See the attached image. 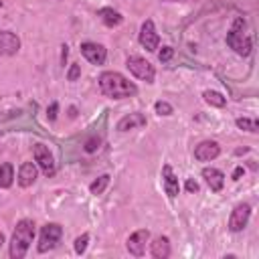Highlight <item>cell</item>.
Listing matches in <instances>:
<instances>
[{
  "mask_svg": "<svg viewBox=\"0 0 259 259\" xmlns=\"http://www.w3.org/2000/svg\"><path fill=\"white\" fill-rule=\"evenodd\" d=\"M99 89L103 91V95L111 97V99H123V97H134L138 93V87L125 79L121 73L117 71H105L99 75Z\"/></svg>",
  "mask_w": 259,
  "mask_h": 259,
  "instance_id": "1",
  "label": "cell"
},
{
  "mask_svg": "<svg viewBox=\"0 0 259 259\" xmlns=\"http://www.w3.org/2000/svg\"><path fill=\"white\" fill-rule=\"evenodd\" d=\"M34 239V223L28 219L18 221L14 233H12V241H10V257L12 259H22L30 247Z\"/></svg>",
  "mask_w": 259,
  "mask_h": 259,
  "instance_id": "2",
  "label": "cell"
},
{
  "mask_svg": "<svg viewBox=\"0 0 259 259\" xmlns=\"http://www.w3.org/2000/svg\"><path fill=\"white\" fill-rule=\"evenodd\" d=\"M243 26H245L243 18H237V20L233 22V28H231L229 34H227V45H229L237 55H241V57H245V55L251 53V38L243 32Z\"/></svg>",
  "mask_w": 259,
  "mask_h": 259,
  "instance_id": "3",
  "label": "cell"
},
{
  "mask_svg": "<svg viewBox=\"0 0 259 259\" xmlns=\"http://www.w3.org/2000/svg\"><path fill=\"white\" fill-rule=\"evenodd\" d=\"M125 67H127V69H130V73H132V75H136L138 79H142V81H146V83H154V77H156L154 65H152V63H148L144 57H138V55L127 57Z\"/></svg>",
  "mask_w": 259,
  "mask_h": 259,
  "instance_id": "4",
  "label": "cell"
},
{
  "mask_svg": "<svg viewBox=\"0 0 259 259\" xmlns=\"http://www.w3.org/2000/svg\"><path fill=\"white\" fill-rule=\"evenodd\" d=\"M61 237H63V229H61V225H57V223H49V225H45L42 231H40L38 247H36L38 253H47V251L55 249L57 243L61 241Z\"/></svg>",
  "mask_w": 259,
  "mask_h": 259,
  "instance_id": "5",
  "label": "cell"
},
{
  "mask_svg": "<svg viewBox=\"0 0 259 259\" xmlns=\"http://www.w3.org/2000/svg\"><path fill=\"white\" fill-rule=\"evenodd\" d=\"M32 152H34V160H36V164L40 166V170H42L47 176H53L57 168H55V160H53V154L49 152V148H47L45 144H34Z\"/></svg>",
  "mask_w": 259,
  "mask_h": 259,
  "instance_id": "6",
  "label": "cell"
},
{
  "mask_svg": "<svg viewBox=\"0 0 259 259\" xmlns=\"http://www.w3.org/2000/svg\"><path fill=\"white\" fill-rule=\"evenodd\" d=\"M249 217H251V206H249L247 202L237 204V206L233 208V212H231V219H229V229H231L233 233L243 231V229L247 227V223H249Z\"/></svg>",
  "mask_w": 259,
  "mask_h": 259,
  "instance_id": "7",
  "label": "cell"
},
{
  "mask_svg": "<svg viewBox=\"0 0 259 259\" xmlns=\"http://www.w3.org/2000/svg\"><path fill=\"white\" fill-rule=\"evenodd\" d=\"M148 241H150V231L140 229V231H136L134 235H130L125 247H127V251H130L134 257H142V255L146 253V245H148Z\"/></svg>",
  "mask_w": 259,
  "mask_h": 259,
  "instance_id": "8",
  "label": "cell"
},
{
  "mask_svg": "<svg viewBox=\"0 0 259 259\" xmlns=\"http://www.w3.org/2000/svg\"><path fill=\"white\" fill-rule=\"evenodd\" d=\"M158 42H160V38H158V32H156L154 22H152V20H146V22L142 24V28H140V45H142L146 51L154 53V51L158 49Z\"/></svg>",
  "mask_w": 259,
  "mask_h": 259,
  "instance_id": "9",
  "label": "cell"
},
{
  "mask_svg": "<svg viewBox=\"0 0 259 259\" xmlns=\"http://www.w3.org/2000/svg\"><path fill=\"white\" fill-rule=\"evenodd\" d=\"M81 53H83V57H85L89 63H93V65H103V63H105V57H107L105 47H101V45H97V42H83V45H81Z\"/></svg>",
  "mask_w": 259,
  "mask_h": 259,
  "instance_id": "10",
  "label": "cell"
},
{
  "mask_svg": "<svg viewBox=\"0 0 259 259\" xmlns=\"http://www.w3.org/2000/svg\"><path fill=\"white\" fill-rule=\"evenodd\" d=\"M219 154H221V146H219L214 140H204V142H200V144L194 148V158L200 160V162L214 160Z\"/></svg>",
  "mask_w": 259,
  "mask_h": 259,
  "instance_id": "11",
  "label": "cell"
},
{
  "mask_svg": "<svg viewBox=\"0 0 259 259\" xmlns=\"http://www.w3.org/2000/svg\"><path fill=\"white\" fill-rule=\"evenodd\" d=\"M20 49V38L10 30H0V55H16Z\"/></svg>",
  "mask_w": 259,
  "mask_h": 259,
  "instance_id": "12",
  "label": "cell"
},
{
  "mask_svg": "<svg viewBox=\"0 0 259 259\" xmlns=\"http://www.w3.org/2000/svg\"><path fill=\"white\" fill-rule=\"evenodd\" d=\"M202 178L208 184V188L214 190V192H219L223 188V184H225V174L221 170H217V168H204L202 170Z\"/></svg>",
  "mask_w": 259,
  "mask_h": 259,
  "instance_id": "13",
  "label": "cell"
},
{
  "mask_svg": "<svg viewBox=\"0 0 259 259\" xmlns=\"http://www.w3.org/2000/svg\"><path fill=\"white\" fill-rule=\"evenodd\" d=\"M162 178H164V190H166V194L170 198H174L178 194V190H180V184H178V178L174 176V172H172V168L168 164L162 168Z\"/></svg>",
  "mask_w": 259,
  "mask_h": 259,
  "instance_id": "14",
  "label": "cell"
},
{
  "mask_svg": "<svg viewBox=\"0 0 259 259\" xmlns=\"http://www.w3.org/2000/svg\"><path fill=\"white\" fill-rule=\"evenodd\" d=\"M142 125H146V117H144V113H138V111L130 113V115H125L117 121L119 132H127V130H134V127H142Z\"/></svg>",
  "mask_w": 259,
  "mask_h": 259,
  "instance_id": "15",
  "label": "cell"
},
{
  "mask_svg": "<svg viewBox=\"0 0 259 259\" xmlns=\"http://www.w3.org/2000/svg\"><path fill=\"white\" fill-rule=\"evenodd\" d=\"M36 174H38V170H36V166L32 164V162H24L22 166H20V170H18V184L20 186H30L34 180H36Z\"/></svg>",
  "mask_w": 259,
  "mask_h": 259,
  "instance_id": "16",
  "label": "cell"
},
{
  "mask_svg": "<svg viewBox=\"0 0 259 259\" xmlns=\"http://www.w3.org/2000/svg\"><path fill=\"white\" fill-rule=\"evenodd\" d=\"M152 255L156 257V259H166V257H170V241H168V237H156L154 241H152Z\"/></svg>",
  "mask_w": 259,
  "mask_h": 259,
  "instance_id": "17",
  "label": "cell"
},
{
  "mask_svg": "<svg viewBox=\"0 0 259 259\" xmlns=\"http://www.w3.org/2000/svg\"><path fill=\"white\" fill-rule=\"evenodd\" d=\"M97 16H99L107 26H117V24L123 20V16H121L117 10H113V8H99V10H97Z\"/></svg>",
  "mask_w": 259,
  "mask_h": 259,
  "instance_id": "18",
  "label": "cell"
},
{
  "mask_svg": "<svg viewBox=\"0 0 259 259\" xmlns=\"http://www.w3.org/2000/svg\"><path fill=\"white\" fill-rule=\"evenodd\" d=\"M14 178V168L12 164H2L0 166V188H8Z\"/></svg>",
  "mask_w": 259,
  "mask_h": 259,
  "instance_id": "19",
  "label": "cell"
},
{
  "mask_svg": "<svg viewBox=\"0 0 259 259\" xmlns=\"http://www.w3.org/2000/svg\"><path fill=\"white\" fill-rule=\"evenodd\" d=\"M202 97H204L206 103H210V105H214V107H223V105L227 103V99H225L219 91H210V89H208V91L202 93Z\"/></svg>",
  "mask_w": 259,
  "mask_h": 259,
  "instance_id": "20",
  "label": "cell"
},
{
  "mask_svg": "<svg viewBox=\"0 0 259 259\" xmlns=\"http://www.w3.org/2000/svg\"><path fill=\"white\" fill-rule=\"evenodd\" d=\"M237 125H239L241 130L251 132V134H257V132H259V123H257V119H251V117H239V119H237Z\"/></svg>",
  "mask_w": 259,
  "mask_h": 259,
  "instance_id": "21",
  "label": "cell"
},
{
  "mask_svg": "<svg viewBox=\"0 0 259 259\" xmlns=\"http://www.w3.org/2000/svg\"><path fill=\"white\" fill-rule=\"evenodd\" d=\"M109 184V176L107 174H103V176H99L97 180H93L91 182V186H89V190H91V194H101L103 190H105V186Z\"/></svg>",
  "mask_w": 259,
  "mask_h": 259,
  "instance_id": "22",
  "label": "cell"
},
{
  "mask_svg": "<svg viewBox=\"0 0 259 259\" xmlns=\"http://www.w3.org/2000/svg\"><path fill=\"white\" fill-rule=\"evenodd\" d=\"M87 243H89V235H87V233H83L81 237H77V239H75V253H77V255H83L85 249H87Z\"/></svg>",
  "mask_w": 259,
  "mask_h": 259,
  "instance_id": "23",
  "label": "cell"
},
{
  "mask_svg": "<svg viewBox=\"0 0 259 259\" xmlns=\"http://www.w3.org/2000/svg\"><path fill=\"white\" fill-rule=\"evenodd\" d=\"M154 109H156L158 115H170V113H172V105L166 103V101H156Z\"/></svg>",
  "mask_w": 259,
  "mask_h": 259,
  "instance_id": "24",
  "label": "cell"
},
{
  "mask_svg": "<svg viewBox=\"0 0 259 259\" xmlns=\"http://www.w3.org/2000/svg\"><path fill=\"white\" fill-rule=\"evenodd\" d=\"M172 55H174V49H172V47H162V51L158 53V59H160L162 63H166V61L172 59Z\"/></svg>",
  "mask_w": 259,
  "mask_h": 259,
  "instance_id": "25",
  "label": "cell"
},
{
  "mask_svg": "<svg viewBox=\"0 0 259 259\" xmlns=\"http://www.w3.org/2000/svg\"><path fill=\"white\" fill-rule=\"evenodd\" d=\"M79 75H81V67H79V65H71V69H69V73H67V79H69V81H77Z\"/></svg>",
  "mask_w": 259,
  "mask_h": 259,
  "instance_id": "26",
  "label": "cell"
},
{
  "mask_svg": "<svg viewBox=\"0 0 259 259\" xmlns=\"http://www.w3.org/2000/svg\"><path fill=\"white\" fill-rule=\"evenodd\" d=\"M57 111H59V103L57 101H53L49 107H47V117L53 121V119H57Z\"/></svg>",
  "mask_w": 259,
  "mask_h": 259,
  "instance_id": "27",
  "label": "cell"
},
{
  "mask_svg": "<svg viewBox=\"0 0 259 259\" xmlns=\"http://www.w3.org/2000/svg\"><path fill=\"white\" fill-rule=\"evenodd\" d=\"M97 148H99V140H97V138L87 140V144H85V150H87V152H95Z\"/></svg>",
  "mask_w": 259,
  "mask_h": 259,
  "instance_id": "28",
  "label": "cell"
},
{
  "mask_svg": "<svg viewBox=\"0 0 259 259\" xmlns=\"http://www.w3.org/2000/svg\"><path fill=\"white\" fill-rule=\"evenodd\" d=\"M186 190H188V192H196V190H198V184H196L192 178H188V180H186Z\"/></svg>",
  "mask_w": 259,
  "mask_h": 259,
  "instance_id": "29",
  "label": "cell"
},
{
  "mask_svg": "<svg viewBox=\"0 0 259 259\" xmlns=\"http://www.w3.org/2000/svg\"><path fill=\"white\" fill-rule=\"evenodd\" d=\"M61 49H63V51H61V61H63V65H65V61H67V57H69V47L63 45Z\"/></svg>",
  "mask_w": 259,
  "mask_h": 259,
  "instance_id": "30",
  "label": "cell"
},
{
  "mask_svg": "<svg viewBox=\"0 0 259 259\" xmlns=\"http://www.w3.org/2000/svg\"><path fill=\"white\" fill-rule=\"evenodd\" d=\"M241 174H243V168H237V170L233 172V180H239V178H241Z\"/></svg>",
  "mask_w": 259,
  "mask_h": 259,
  "instance_id": "31",
  "label": "cell"
},
{
  "mask_svg": "<svg viewBox=\"0 0 259 259\" xmlns=\"http://www.w3.org/2000/svg\"><path fill=\"white\" fill-rule=\"evenodd\" d=\"M2 243H4V235L0 233V247H2Z\"/></svg>",
  "mask_w": 259,
  "mask_h": 259,
  "instance_id": "32",
  "label": "cell"
}]
</instances>
